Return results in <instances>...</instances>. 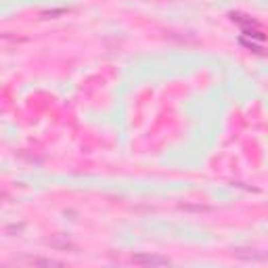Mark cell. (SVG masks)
<instances>
[{
  "label": "cell",
  "instance_id": "obj_1",
  "mask_svg": "<svg viewBox=\"0 0 268 268\" xmlns=\"http://www.w3.org/2000/svg\"><path fill=\"white\" fill-rule=\"evenodd\" d=\"M134 264H153V266H166L170 264L168 258H159V256H147V254H138L132 258Z\"/></svg>",
  "mask_w": 268,
  "mask_h": 268
}]
</instances>
